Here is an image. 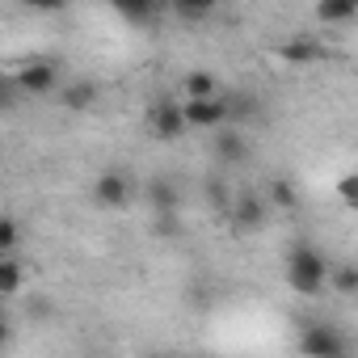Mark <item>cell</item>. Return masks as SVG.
I'll return each mask as SVG.
<instances>
[{
  "label": "cell",
  "instance_id": "obj_1",
  "mask_svg": "<svg viewBox=\"0 0 358 358\" xmlns=\"http://www.w3.org/2000/svg\"><path fill=\"white\" fill-rule=\"evenodd\" d=\"M329 274H333V266L324 262V253L316 245H308V241L291 245V253H287V287L295 295H303V299L320 295L329 287Z\"/></svg>",
  "mask_w": 358,
  "mask_h": 358
},
{
  "label": "cell",
  "instance_id": "obj_2",
  "mask_svg": "<svg viewBox=\"0 0 358 358\" xmlns=\"http://www.w3.org/2000/svg\"><path fill=\"white\" fill-rule=\"evenodd\" d=\"M303 358H345V333L329 320H308L295 337Z\"/></svg>",
  "mask_w": 358,
  "mask_h": 358
},
{
  "label": "cell",
  "instance_id": "obj_3",
  "mask_svg": "<svg viewBox=\"0 0 358 358\" xmlns=\"http://www.w3.org/2000/svg\"><path fill=\"white\" fill-rule=\"evenodd\" d=\"M270 220V203H266V194H236L232 199V207H228V224H232V232H257L262 224Z\"/></svg>",
  "mask_w": 358,
  "mask_h": 358
},
{
  "label": "cell",
  "instance_id": "obj_4",
  "mask_svg": "<svg viewBox=\"0 0 358 358\" xmlns=\"http://www.w3.org/2000/svg\"><path fill=\"white\" fill-rule=\"evenodd\" d=\"M148 127H152V135H156V139H164V143L182 139V135L190 131L182 101H169V97H160V101L152 106V114H148Z\"/></svg>",
  "mask_w": 358,
  "mask_h": 358
},
{
  "label": "cell",
  "instance_id": "obj_5",
  "mask_svg": "<svg viewBox=\"0 0 358 358\" xmlns=\"http://www.w3.org/2000/svg\"><path fill=\"white\" fill-rule=\"evenodd\" d=\"M131 194H135L131 177H127V173H118V169L101 173L97 182H93V203H97V207H106V211H122V207L131 203Z\"/></svg>",
  "mask_w": 358,
  "mask_h": 358
},
{
  "label": "cell",
  "instance_id": "obj_6",
  "mask_svg": "<svg viewBox=\"0 0 358 358\" xmlns=\"http://www.w3.org/2000/svg\"><path fill=\"white\" fill-rule=\"evenodd\" d=\"M17 89L22 93H30V97H47V93H55V85H59V68L51 64V59H30L26 68H17Z\"/></svg>",
  "mask_w": 358,
  "mask_h": 358
},
{
  "label": "cell",
  "instance_id": "obj_7",
  "mask_svg": "<svg viewBox=\"0 0 358 358\" xmlns=\"http://www.w3.org/2000/svg\"><path fill=\"white\" fill-rule=\"evenodd\" d=\"M182 110H186L190 131H220V127H228V101H224V97H211V101H182Z\"/></svg>",
  "mask_w": 358,
  "mask_h": 358
},
{
  "label": "cell",
  "instance_id": "obj_8",
  "mask_svg": "<svg viewBox=\"0 0 358 358\" xmlns=\"http://www.w3.org/2000/svg\"><path fill=\"white\" fill-rule=\"evenodd\" d=\"M278 59L291 64V68H312V64L324 59V47H320L312 34H295V38H287V43L278 47Z\"/></svg>",
  "mask_w": 358,
  "mask_h": 358
},
{
  "label": "cell",
  "instance_id": "obj_9",
  "mask_svg": "<svg viewBox=\"0 0 358 358\" xmlns=\"http://www.w3.org/2000/svg\"><path fill=\"white\" fill-rule=\"evenodd\" d=\"M215 156H220V164H245L249 160V139H245V131H236V127H228L224 135H215Z\"/></svg>",
  "mask_w": 358,
  "mask_h": 358
},
{
  "label": "cell",
  "instance_id": "obj_10",
  "mask_svg": "<svg viewBox=\"0 0 358 358\" xmlns=\"http://www.w3.org/2000/svg\"><path fill=\"white\" fill-rule=\"evenodd\" d=\"M148 203L156 215H177V207H182V190H177L169 177H156V182L148 186Z\"/></svg>",
  "mask_w": 358,
  "mask_h": 358
},
{
  "label": "cell",
  "instance_id": "obj_11",
  "mask_svg": "<svg viewBox=\"0 0 358 358\" xmlns=\"http://www.w3.org/2000/svg\"><path fill=\"white\" fill-rule=\"evenodd\" d=\"M64 110H72V114H85V110H93V101L101 97V89H97V80H72V85H64Z\"/></svg>",
  "mask_w": 358,
  "mask_h": 358
},
{
  "label": "cell",
  "instance_id": "obj_12",
  "mask_svg": "<svg viewBox=\"0 0 358 358\" xmlns=\"http://www.w3.org/2000/svg\"><path fill=\"white\" fill-rule=\"evenodd\" d=\"M182 89H186V101H211V97H220V80H215L207 68H194V72L182 80Z\"/></svg>",
  "mask_w": 358,
  "mask_h": 358
},
{
  "label": "cell",
  "instance_id": "obj_13",
  "mask_svg": "<svg viewBox=\"0 0 358 358\" xmlns=\"http://www.w3.org/2000/svg\"><path fill=\"white\" fill-rule=\"evenodd\" d=\"M316 17H320L324 26H345V22L358 17V0H320V5H316Z\"/></svg>",
  "mask_w": 358,
  "mask_h": 358
},
{
  "label": "cell",
  "instance_id": "obj_14",
  "mask_svg": "<svg viewBox=\"0 0 358 358\" xmlns=\"http://www.w3.org/2000/svg\"><path fill=\"white\" fill-rule=\"evenodd\" d=\"M169 13H173L177 22H190V26H199V22H207V17L215 13V5H211V0H173V5H169Z\"/></svg>",
  "mask_w": 358,
  "mask_h": 358
},
{
  "label": "cell",
  "instance_id": "obj_15",
  "mask_svg": "<svg viewBox=\"0 0 358 358\" xmlns=\"http://www.w3.org/2000/svg\"><path fill=\"white\" fill-rule=\"evenodd\" d=\"M224 101H228V127H236V131L257 114V97H253V93H232V97H224Z\"/></svg>",
  "mask_w": 358,
  "mask_h": 358
},
{
  "label": "cell",
  "instance_id": "obj_16",
  "mask_svg": "<svg viewBox=\"0 0 358 358\" xmlns=\"http://www.w3.org/2000/svg\"><path fill=\"white\" fill-rule=\"evenodd\" d=\"M22 282H26V270H22V262H17V257H0V295H5V299H13V295L22 291Z\"/></svg>",
  "mask_w": 358,
  "mask_h": 358
},
{
  "label": "cell",
  "instance_id": "obj_17",
  "mask_svg": "<svg viewBox=\"0 0 358 358\" xmlns=\"http://www.w3.org/2000/svg\"><path fill=\"white\" fill-rule=\"evenodd\" d=\"M266 203H270L274 211H291V207L299 203V190L287 182V177H274V182L266 186Z\"/></svg>",
  "mask_w": 358,
  "mask_h": 358
},
{
  "label": "cell",
  "instance_id": "obj_18",
  "mask_svg": "<svg viewBox=\"0 0 358 358\" xmlns=\"http://www.w3.org/2000/svg\"><path fill=\"white\" fill-rule=\"evenodd\" d=\"M114 13H118L127 26H152L160 9L152 5V0H135V5H114Z\"/></svg>",
  "mask_w": 358,
  "mask_h": 358
},
{
  "label": "cell",
  "instance_id": "obj_19",
  "mask_svg": "<svg viewBox=\"0 0 358 358\" xmlns=\"http://www.w3.org/2000/svg\"><path fill=\"white\" fill-rule=\"evenodd\" d=\"M329 287H333L337 295H358V266H337V270L329 274Z\"/></svg>",
  "mask_w": 358,
  "mask_h": 358
},
{
  "label": "cell",
  "instance_id": "obj_20",
  "mask_svg": "<svg viewBox=\"0 0 358 358\" xmlns=\"http://www.w3.org/2000/svg\"><path fill=\"white\" fill-rule=\"evenodd\" d=\"M337 203L358 211V173H341L337 177Z\"/></svg>",
  "mask_w": 358,
  "mask_h": 358
},
{
  "label": "cell",
  "instance_id": "obj_21",
  "mask_svg": "<svg viewBox=\"0 0 358 358\" xmlns=\"http://www.w3.org/2000/svg\"><path fill=\"white\" fill-rule=\"evenodd\" d=\"M17 241H22V224H17L13 215H5V220H0V253H5V257H13Z\"/></svg>",
  "mask_w": 358,
  "mask_h": 358
},
{
  "label": "cell",
  "instance_id": "obj_22",
  "mask_svg": "<svg viewBox=\"0 0 358 358\" xmlns=\"http://www.w3.org/2000/svg\"><path fill=\"white\" fill-rule=\"evenodd\" d=\"M156 232L160 236H177L182 228H177V215H156Z\"/></svg>",
  "mask_w": 358,
  "mask_h": 358
},
{
  "label": "cell",
  "instance_id": "obj_23",
  "mask_svg": "<svg viewBox=\"0 0 358 358\" xmlns=\"http://www.w3.org/2000/svg\"><path fill=\"white\" fill-rule=\"evenodd\" d=\"M152 358H169V354H152Z\"/></svg>",
  "mask_w": 358,
  "mask_h": 358
}]
</instances>
